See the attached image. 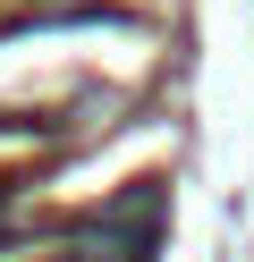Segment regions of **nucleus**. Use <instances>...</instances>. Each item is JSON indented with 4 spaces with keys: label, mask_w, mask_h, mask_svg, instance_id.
Returning a JSON list of instances; mask_svg holds the SVG:
<instances>
[{
    "label": "nucleus",
    "mask_w": 254,
    "mask_h": 262,
    "mask_svg": "<svg viewBox=\"0 0 254 262\" xmlns=\"http://www.w3.org/2000/svg\"><path fill=\"white\" fill-rule=\"evenodd\" d=\"M68 262H152V186H135L127 203L93 211Z\"/></svg>",
    "instance_id": "f257e3e1"
},
{
    "label": "nucleus",
    "mask_w": 254,
    "mask_h": 262,
    "mask_svg": "<svg viewBox=\"0 0 254 262\" xmlns=\"http://www.w3.org/2000/svg\"><path fill=\"white\" fill-rule=\"evenodd\" d=\"M0 203H9V178H0Z\"/></svg>",
    "instance_id": "f03ea898"
},
{
    "label": "nucleus",
    "mask_w": 254,
    "mask_h": 262,
    "mask_svg": "<svg viewBox=\"0 0 254 262\" xmlns=\"http://www.w3.org/2000/svg\"><path fill=\"white\" fill-rule=\"evenodd\" d=\"M60 262H68V254H60Z\"/></svg>",
    "instance_id": "7ed1b4c3"
}]
</instances>
